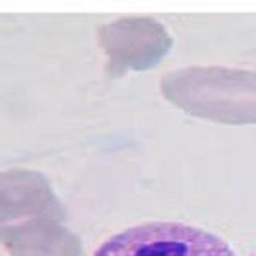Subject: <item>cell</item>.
<instances>
[{
  "instance_id": "obj_4",
  "label": "cell",
  "mask_w": 256,
  "mask_h": 256,
  "mask_svg": "<svg viewBox=\"0 0 256 256\" xmlns=\"http://www.w3.org/2000/svg\"><path fill=\"white\" fill-rule=\"evenodd\" d=\"M61 221L50 213L24 216L0 226V244L12 256H84L78 237Z\"/></svg>"
},
{
  "instance_id": "obj_2",
  "label": "cell",
  "mask_w": 256,
  "mask_h": 256,
  "mask_svg": "<svg viewBox=\"0 0 256 256\" xmlns=\"http://www.w3.org/2000/svg\"><path fill=\"white\" fill-rule=\"evenodd\" d=\"M94 256H236L210 232L178 222H150L109 238Z\"/></svg>"
},
{
  "instance_id": "obj_5",
  "label": "cell",
  "mask_w": 256,
  "mask_h": 256,
  "mask_svg": "<svg viewBox=\"0 0 256 256\" xmlns=\"http://www.w3.org/2000/svg\"><path fill=\"white\" fill-rule=\"evenodd\" d=\"M34 213L64 216L45 176L21 168L0 173V226Z\"/></svg>"
},
{
  "instance_id": "obj_3",
  "label": "cell",
  "mask_w": 256,
  "mask_h": 256,
  "mask_svg": "<svg viewBox=\"0 0 256 256\" xmlns=\"http://www.w3.org/2000/svg\"><path fill=\"white\" fill-rule=\"evenodd\" d=\"M100 37L112 74L156 66L172 46L168 32L150 18L114 21L101 29Z\"/></svg>"
},
{
  "instance_id": "obj_1",
  "label": "cell",
  "mask_w": 256,
  "mask_h": 256,
  "mask_svg": "<svg viewBox=\"0 0 256 256\" xmlns=\"http://www.w3.org/2000/svg\"><path fill=\"white\" fill-rule=\"evenodd\" d=\"M162 92L197 117L256 124V74L222 68H189L165 76Z\"/></svg>"
}]
</instances>
